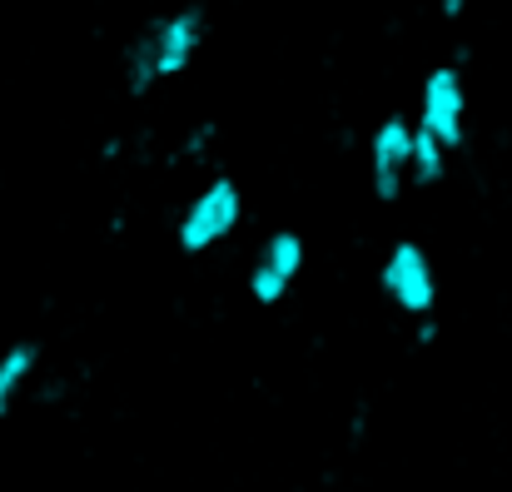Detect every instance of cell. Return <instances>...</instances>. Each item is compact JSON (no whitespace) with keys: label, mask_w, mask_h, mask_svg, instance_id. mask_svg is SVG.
I'll use <instances>...</instances> for the list:
<instances>
[{"label":"cell","mask_w":512,"mask_h":492,"mask_svg":"<svg viewBox=\"0 0 512 492\" xmlns=\"http://www.w3.org/2000/svg\"><path fill=\"white\" fill-rule=\"evenodd\" d=\"M214 135H219L214 125H194V130H189V135L179 140V150H174V160H179V164H189V160H204V155L214 150Z\"/></svg>","instance_id":"cell-10"},{"label":"cell","mask_w":512,"mask_h":492,"mask_svg":"<svg viewBox=\"0 0 512 492\" xmlns=\"http://www.w3.org/2000/svg\"><path fill=\"white\" fill-rule=\"evenodd\" d=\"M448 145L433 135V130H423L418 120H413V160H408V179L413 184H438L443 174H448Z\"/></svg>","instance_id":"cell-8"},{"label":"cell","mask_w":512,"mask_h":492,"mask_svg":"<svg viewBox=\"0 0 512 492\" xmlns=\"http://www.w3.org/2000/svg\"><path fill=\"white\" fill-rule=\"evenodd\" d=\"M438 10H443V20H458L468 10V0H438Z\"/></svg>","instance_id":"cell-11"},{"label":"cell","mask_w":512,"mask_h":492,"mask_svg":"<svg viewBox=\"0 0 512 492\" xmlns=\"http://www.w3.org/2000/svg\"><path fill=\"white\" fill-rule=\"evenodd\" d=\"M438 338V324H433V314L428 319H418V343H433Z\"/></svg>","instance_id":"cell-12"},{"label":"cell","mask_w":512,"mask_h":492,"mask_svg":"<svg viewBox=\"0 0 512 492\" xmlns=\"http://www.w3.org/2000/svg\"><path fill=\"white\" fill-rule=\"evenodd\" d=\"M418 125L433 130L448 150L463 145L468 135V90H463V70L458 65H433L418 95Z\"/></svg>","instance_id":"cell-5"},{"label":"cell","mask_w":512,"mask_h":492,"mask_svg":"<svg viewBox=\"0 0 512 492\" xmlns=\"http://www.w3.org/2000/svg\"><path fill=\"white\" fill-rule=\"evenodd\" d=\"M378 284H383L388 304L403 309L408 319H428L433 304H438L433 259H428V249L413 244V239H398V244L388 249V259H383V269H378Z\"/></svg>","instance_id":"cell-2"},{"label":"cell","mask_w":512,"mask_h":492,"mask_svg":"<svg viewBox=\"0 0 512 492\" xmlns=\"http://www.w3.org/2000/svg\"><path fill=\"white\" fill-rule=\"evenodd\" d=\"M408 160H413V120L403 115H383L368 135V184L373 199L393 204L408 184Z\"/></svg>","instance_id":"cell-6"},{"label":"cell","mask_w":512,"mask_h":492,"mask_svg":"<svg viewBox=\"0 0 512 492\" xmlns=\"http://www.w3.org/2000/svg\"><path fill=\"white\" fill-rule=\"evenodd\" d=\"M304 259H309L304 234H294V229H274V234L259 244L254 269H249V294H254V304H264V309L284 304L289 289H294L299 274H304Z\"/></svg>","instance_id":"cell-4"},{"label":"cell","mask_w":512,"mask_h":492,"mask_svg":"<svg viewBox=\"0 0 512 492\" xmlns=\"http://www.w3.org/2000/svg\"><path fill=\"white\" fill-rule=\"evenodd\" d=\"M160 85V75H155V55H150V45H145V35L125 50V95H150Z\"/></svg>","instance_id":"cell-9"},{"label":"cell","mask_w":512,"mask_h":492,"mask_svg":"<svg viewBox=\"0 0 512 492\" xmlns=\"http://www.w3.org/2000/svg\"><path fill=\"white\" fill-rule=\"evenodd\" d=\"M204 35H209L204 5H179L170 15H160V20L145 30V45H150V55H155V75H160V80H179V75L194 65Z\"/></svg>","instance_id":"cell-3"},{"label":"cell","mask_w":512,"mask_h":492,"mask_svg":"<svg viewBox=\"0 0 512 492\" xmlns=\"http://www.w3.org/2000/svg\"><path fill=\"white\" fill-rule=\"evenodd\" d=\"M40 358H45V348H40L35 338L5 343V353H0V423L10 418L15 398H20V393L35 383V373H40Z\"/></svg>","instance_id":"cell-7"},{"label":"cell","mask_w":512,"mask_h":492,"mask_svg":"<svg viewBox=\"0 0 512 492\" xmlns=\"http://www.w3.org/2000/svg\"><path fill=\"white\" fill-rule=\"evenodd\" d=\"M239 219H244V189H239L229 174H214V179L184 204V214H179V224H174V239H179L184 254H209V249H219V244L239 229Z\"/></svg>","instance_id":"cell-1"}]
</instances>
